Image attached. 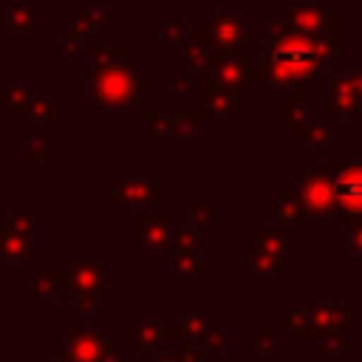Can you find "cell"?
<instances>
[{
  "label": "cell",
  "mask_w": 362,
  "mask_h": 362,
  "mask_svg": "<svg viewBox=\"0 0 362 362\" xmlns=\"http://www.w3.org/2000/svg\"><path fill=\"white\" fill-rule=\"evenodd\" d=\"M31 218L28 215H20L14 218L11 223L0 226V255L6 260H25L31 255V238H28V223Z\"/></svg>",
  "instance_id": "1"
},
{
  "label": "cell",
  "mask_w": 362,
  "mask_h": 362,
  "mask_svg": "<svg viewBox=\"0 0 362 362\" xmlns=\"http://www.w3.org/2000/svg\"><path fill=\"white\" fill-rule=\"evenodd\" d=\"M334 192L342 201V206L362 209V170H348L342 178H337Z\"/></svg>",
  "instance_id": "2"
}]
</instances>
